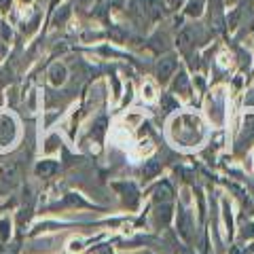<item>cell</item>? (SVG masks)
<instances>
[{"label":"cell","mask_w":254,"mask_h":254,"mask_svg":"<svg viewBox=\"0 0 254 254\" xmlns=\"http://www.w3.org/2000/svg\"><path fill=\"white\" fill-rule=\"evenodd\" d=\"M0 36H2L4 41H11V28L6 26V23H0Z\"/></svg>","instance_id":"d6986e66"},{"label":"cell","mask_w":254,"mask_h":254,"mask_svg":"<svg viewBox=\"0 0 254 254\" xmlns=\"http://www.w3.org/2000/svg\"><path fill=\"white\" fill-rule=\"evenodd\" d=\"M70 250H72V252L83 250V242H81V240H74V242H70Z\"/></svg>","instance_id":"ffe728a7"},{"label":"cell","mask_w":254,"mask_h":254,"mask_svg":"<svg viewBox=\"0 0 254 254\" xmlns=\"http://www.w3.org/2000/svg\"><path fill=\"white\" fill-rule=\"evenodd\" d=\"M17 140V123L9 115H0V146H9Z\"/></svg>","instance_id":"7a4b0ae2"},{"label":"cell","mask_w":254,"mask_h":254,"mask_svg":"<svg viewBox=\"0 0 254 254\" xmlns=\"http://www.w3.org/2000/svg\"><path fill=\"white\" fill-rule=\"evenodd\" d=\"M55 172H58V163L51 161V159H45V161L36 165V176H41V178H49Z\"/></svg>","instance_id":"ba28073f"},{"label":"cell","mask_w":254,"mask_h":254,"mask_svg":"<svg viewBox=\"0 0 254 254\" xmlns=\"http://www.w3.org/2000/svg\"><path fill=\"white\" fill-rule=\"evenodd\" d=\"M178 45H180V49H189L190 45H195V32L190 30V28H187V30H182L180 34H178Z\"/></svg>","instance_id":"30bf717a"},{"label":"cell","mask_w":254,"mask_h":254,"mask_svg":"<svg viewBox=\"0 0 254 254\" xmlns=\"http://www.w3.org/2000/svg\"><path fill=\"white\" fill-rule=\"evenodd\" d=\"M70 17V6H62V9L53 15V26H64Z\"/></svg>","instance_id":"4fadbf2b"},{"label":"cell","mask_w":254,"mask_h":254,"mask_svg":"<svg viewBox=\"0 0 254 254\" xmlns=\"http://www.w3.org/2000/svg\"><path fill=\"white\" fill-rule=\"evenodd\" d=\"M142 6H144L142 13H146L150 19H159L165 13L163 11V4L159 2V0H142Z\"/></svg>","instance_id":"52a82bcc"},{"label":"cell","mask_w":254,"mask_h":254,"mask_svg":"<svg viewBox=\"0 0 254 254\" xmlns=\"http://www.w3.org/2000/svg\"><path fill=\"white\" fill-rule=\"evenodd\" d=\"M21 2H32V0H21Z\"/></svg>","instance_id":"484cf974"},{"label":"cell","mask_w":254,"mask_h":254,"mask_svg":"<svg viewBox=\"0 0 254 254\" xmlns=\"http://www.w3.org/2000/svg\"><path fill=\"white\" fill-rule=\"evenodd\" d=\"M108 2H110V6H121L123 0H108Z\"/></svg>","instance_id":"cb8c5ba5"},{"label":"cell","mask_w":254,"mask_h":254,"mask_svg":"<svg viewBox=\"0 0 254 254\" xmlns=\"http://www.w3.org/2000/svg\"><path fill=\"white\" fill-rule=\"evenodd\" d=\"M66 78H68V70L66 66H62V64H53V66L49 68V83L53 87H60L66 83Z\"/></svg>","instance_id":"277c9868"},{"label":"cell","mask_w":254,"mask_h":254,"mask_svg":"<svg viewBox=\"0 0 254 254\" xmlns=\"http://www.w3.org/2000/svg\"><path fill=\"white\" fill-rule=\"evenodd\" d=\"M0 176L6 185H15L19 180V165L17 161H2L0 163Z\"/></svg>","instance_id":"3957f363"},{"label":"cell","mask_w":254,"mask_h":254,"mask_svg":"<svg viewBox=\"0 0 254 254\" xmlns=\"http://www.w3.org/2000/svg\"><path fill=\"white\" fill-rule=\"evenodd\" d=\"M168 2H170V4H178V2H180V0H168Z\"/></svg>","instance_id":"d4e9b609"},{"label":"cell","mask_w":254,"mask_h":254,"mask_svg":"<svg viewBox=\"0 0 254 254\" xmlns=\"http://www.w3.org/2000/svg\"><path fill=\"white\" fill-rule=\"evenodd\" d=\"M201 13H203V0H189L187 15H190V17H199Z\"/></svg>","instance_id":"8fae6325"},{"label":"cell","mask_w":254,"mask_h":254,"mask_svg":"<svg viewBox=\"0 0 254 254\" xmlns=\"http://www.w3.org/2000/svg\"><path fill=\"white\" fill-rule=\"evenodd\" d=\"M174 138L180 140V142H185V146H190V144H195V142H199L201 140V121L197 117H180L174 121Z\"/></svg>","instance_id":"6da1fadb"},{"label":"cell","mask_w":254,"mask_h":254,"mask_svg":"<svg viewBox=\"0 0 254 254\" xmlns=\"http://www.w3.org/2000/svg\"><path fill=\"white\" fill-rule=\"evenodd\" d=\"M142 91H144V98L146 100H155V87H153V83H146Z\"/></svg>","instance_id":"ac0fdd59"},{"label":"cell","mask_w":254,"mask_h":254,"mask_svg":"<svg viewBox=\"0 0 254 254\" xmlns=\"http://www.w3.org/2000/svg\"><path fill=\"white\" fill-rule=\"evenodd\" d=\"M174 91H178V93H182V95H189V81H187V74H185V72L178 74L176 83H174Z\"/></svg>","instance_id":"7c38bea8"},{"label":"cell","mask_w":254,"mask_h":254,"mask_svg":"<svg viewBox=\"0 0 254 254\" xmlns=\"http://www.w3.org/2000/svg\"><path fill=\"white\" fill-rule=\"evenodd\" d=\"M159 172H161V165H159L157 161H146V165H144V178H153V176H157Z\"/></svg>","instance_id":"5bb4252c"},{"label":"cell","mask_w":254,"mask_h":254,"mask_svg":"<svg viewBox=\"0 0 254 254\" xmlns=\"http://www.w3.org/2000/svg\"><path fill=\"white\" fill-rule=\"evenodd\" d=\"M11 6V0H0V9H9Z\"/></svg>","instance_id":"603a6c76"},{"label":"cell","mask_w":254,"mask_h":254,"mask_svg":"<svg viewBox=\"0 0 254 254\" xmlns=\"http://www.w3.org/2000/svg\"><path fill=\"white\" fill-rule=\"evenodd\" d=\"M155 195H157V199H163V201H168L170 197H172V190H170V187H168V185H165V182H163L161 187H157Z\"/></svg>","instance_id":"2e32d148"},{"label":"cell","mask_w":254,"mask_h":254,"mask_svg":"<svg viewBox=\"0 0 254 254\" xmlns=\"http://www.w3.org/2000/svg\"><path fill=\"white\" fill-rule=\"evenodd\" d=\"M190 229H193V220H190V214L187 210L178 212V231L185 240H190Z\"/></svg>","instance_id":"8992f818"},{"label":"cell","mask_w":254,"mask_h":254,"mask_svg":"<svg viewBox=\"0 0 254 254\" xmlns=\"http://www.w3.org/2000/svg\"><path fill=\"white\" fill-rule=\"evenodd\" d=\"M11 235V222L9 220H0V242H6Z\"/></svg>","instance_id":"e0dca14e"},{"label":"cell","mask_w":254,"mask_h":254,"mask_svg":"<svg viewBox=\"0 0 254 254\" xmlns=\"http://www.w3.org/2000/svg\"><path fill=\"white\" fill-rule=\"evenodd\" d=\"M174 70H176V60L174 58H163L161 62H159L157 66V74L161 81H168V78L174 74Z\"/></svg>","instance_id":"5b68a950"},{"label":"cell","mask_w":254,"mask_h":254,"mask_svg":"<svg viewBox=\"0 0 254 254\" xmlns=\"http://www.w3.org/2000/svg\"><path fill=\"white\" fill-rule=\"evenodd\" d=\"M222 216H225V227L229 235H231V229H233V220H231V208H229L227 201H222Z\"/></svg>","instance_id":"9a60e30c"},{"label":"cell","mask_w":254,"mask_h":254,"mask_svg":"<svg viewBox=\"0 0 254 254\" xmlns=\"http://www.w3.org/2000/svg\"><path fill=\"white\" fill-rule=\"evenodd\" d=\"M218 60H220V66H229V64H231V62H229V60H231V58H229V55H227V53H222V55H220V58H218Z\"/></svg>","instance_id":"44dd1931"},{"label":"cell","mask_w":254,"mask_h":254,"mask_svg":"<svg viewBox=\"0 0 254 254\" xmlns=\"http://www.w3.org/2000/svg\"><path fill=\"white\" fill-rule=\"evenodd\" d=\"M115 189L117 190H121V193L125 195V199L129 197V205H136V201H138V190H136V187L131 185V182H127V185H115Z\"/></svg>","instance_id":"9c48e42d"},{"label":"cell","mask_w":254,"mask_h":254,"mask_svg":"<svg viewBox=\"0 0 254 254\" xmlns=\"http://www.w3.org/2000/svg\"><path fill=\"white\" fill-rule=\"evenodd\" d=\"M0 254H15V246H2V248H0Z\"/></svg>","instance_id":"7402d4cb"}]
</instances>
